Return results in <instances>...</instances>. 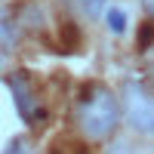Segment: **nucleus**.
Here are the masks:
<instances>
[{"instance_id": "f03ea898", "label": "nucleus", "mask_w": 154, "mask_h": 154, "mask_svg": "<svg viewBox=\"0 0 154 154\" xmlns=\"http://www.w3.org/2000/svg\"><path fill=\"white\" fill-rule=\"evenodd\" d=\"M123 117L136 133L154 136V99L142 86H136V83L123 86Z\"/></svg>"}, {"instance_id": "7ed1b4c3", "label": "nucleus", "mask_w": 154, "mask_h": 154, "mask_svg": "<svg viewBox=\"0 0 154 154\" xmlns=\"http://www.w3.org/2000/svg\"><path fill=\"white\" fill-rule=\"evenodd\" d=\"M6 83H9V93H12V102H16L22 120L31 123V120H34V111H37V99H34L31 77L25 74V71H12V74L6 77Z\"/></svg>"}, {"instance_id": "20e7f679", "label": "nucleus", "mask_w": 154, "mask_h": 154, "mask_svg": "<svg viewBox=\"0 0 154 154\" xmlns=\"http://www.w3.org/2000/svg\"><path fill=\"white\" fill-rule=\"evenodd\" d=\"M105 22H108V28H111L114 34H123V31H126V12L117 9V6L105 9Z\"/></svg>"}, {"instance_id": "1a4fd4ad", "label": "nucleus", "mask_w": 154, "mask_h": 154, "mask_svg": "<svg viewBox=\"0 0 154 154\" xmlns=\"http://www.w3.org/2000/svg\"><path fill=\"white\" fill-rule=\"evenodd\" d=\"M151 80H154V65H151Z\"/></svg>"}, {"instance_id": "f257e3e1", "label": "nucleus", "mask_w": 154, "mask_h": 154, "mask_svg": "<svg viewBox=\"0 0 154 154\" xmlns=\"http://www.w3.org/2000/svg\"><path fill=\"white\" fill-rule=\"evenodd\" d=\"M80 126L89 139H108L120 120V105L105 86H89L80 99Z\"/></svg>"}, {"instance_id": "39448f33", "label": "nucleus", "mask_w": 154, "mask_h": 154, "mask_svg": "<svg viewBox=\"0 0 154 154\" xmlns=\"http://www.w3.org/2000/svg\"><path fill=\"white\" fill-rule=\"evenodd\" d=\"M80 9L86 16H99V12L105 9V0H80Z\"/></svg>"}, {"instance_id": "0eeeda50", "label": "nucleus", "mask_w": 154, "mask_h": 154, "mask_svg": "<svg viewBox=\"0 0 154 154\" xmlns=\"http://www.w3.org/2000/svg\"><path fill=\"white\" fill-rule=\"evenodd\" d=\"M108 154H130V148H126V145H114Z\"/></svg>"}, {"instance_id": "423d86ee", "label": "nucleus", "mask_w": 154, "mask_h": 154, "mask_svg": "<svg viewBox=\"0 0 154 154\" xmlns=\"http://www.w3.org/2000/svg\"><path fill=\"white\" fill-rule=\"evenodd\" d=\"M3 154H31V148L25 145V139H12V142L3 148Z\"/></svg>"}, {"instance_id": "6e6552de", "label": "nucleus", "mask_w": 154, "mask_h": 154, "mask_svg": "<svg viewBox=\"0 0 154 154\" xmlns=\"http://www.w3.org/2000/svg\"><path fill=\"white\" fill-rule=\"evenodd\" d=\"M142 6H145L148 16H154V0H142Z\"/></svg>"}]
</instances>
